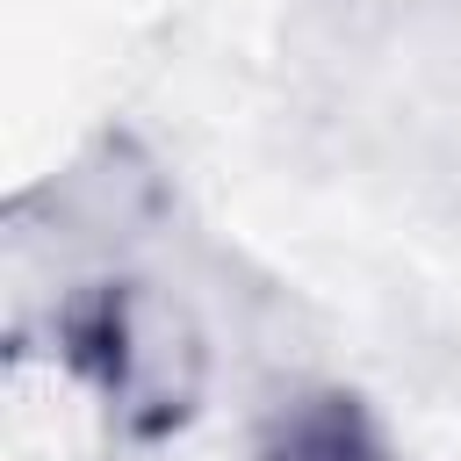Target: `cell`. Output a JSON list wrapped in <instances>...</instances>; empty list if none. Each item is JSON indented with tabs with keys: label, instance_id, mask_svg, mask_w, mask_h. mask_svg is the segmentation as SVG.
Instances as JSON below:
<instances>
[{
	"label": "cell",
	"instance_id": "obj_1",
	"mask_svg": "<svg viewBox=\"0 0 461 461\" xmlns=\"http://www.w3.org/2000/svg\"><path fill=\"white\" fill-rule=\"evenodd\" d=\"M58 353L108 403V418L137 439H166L187 425L202 396V339L144 281H86L58 303Z\"/></svg>",
	"mask_w": 461,
	"mask_h": 461
},
{
	"label": "cell",
	"instance_id": "obj_2",
	"mask_svg": "<svg viewBox=\"0 0 461 461\" xmlns=\"http://www.w3.org/2000/svg\"><path fill=\"white\" fill-rule=\"evenodd\" d=\"M252 461H389V447L346 389H295L267 411Z\"/></svg>",
	"mask_w": 461,
	"mask_h": 461
}]
</instances>
